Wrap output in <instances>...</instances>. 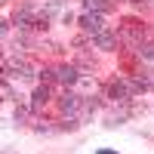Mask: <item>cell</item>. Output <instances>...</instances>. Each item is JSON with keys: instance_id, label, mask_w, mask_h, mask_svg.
<instances>
[{"instance_id": "1", "label": "cell", "mask_w": 154, "mask_h": 154, "mask_svg": "<svg viewBox=\"0 0 154 154\" xmlns=\"http://www.w3.org/2000/svg\"><path fill=\"white\" fill-rule=\"evenodd\" d=\"M80 25H83L89 34H99V31H102V16H93V12H86V16L80 19Z\"/></svg>"}, {"instance_id": "10", "label": "cell", "mask_w": 154, "mask_h": 154, "mask_svg": "<svg viewBox=\"0 0 154 154\" xmlns=\"http://www.w3.org/2000/svg\"><path fill=\"white\" fill-rule=\"evenodd\" d=\"M0 3H3V0H0Z\"/></svg>"}, {"instance_id": "4", "label": "cell", "mask_w": 154, "mask_h": 154, "mask_svg": "<svg viewBox=\"0 0 154 154\" xmlns=\"http://www.w3.org/2000/svg\"><path fill=\"white\" fill-rule=\"evenodd\" d=\"M46 99H49V86H37V89H34V99H31V108L46 105Z\"/></svg>"}, {"instance_id": "9", "label": "cell", "mask_w": 154, "mask_h": 154, "mask_svg": "<svg viewBox=\"0 0 154 154\" xmlns=\"http://www.w3.org/2000/svg\"><path fill=\"white\" fill-rule=\"evenodd\" d=\"M99 154H114V151H99Z\"/></svg>"}, {"instance_id": "5", "label": "cell", "mask_w": 154, "mask_h": 154, "mask_svg": "<svg viewBox=\"0 0 154 154\" xmlns=\"http://www.w3.org/2000/svg\"><path fill=\"white\" fill-rule=\"evenodd\" d=\"M59 105H62V111L65 114H71V111H77V96H71V93H65L59 99Z\"/></svg>"}, {"instance_id": "6", "label": "cell", "mask_w": 154, "mask_h": 154, "mask_svg": "<svg viewBox=\"0 0 154 154\" xmlns=\"http://www.w3.org/2000/svg\"><path fill=\"white\" fill-rule=\"evenodd\" d=\"M86 9H89V12H93V9H96V12H105L108 3H105V0H86Z\"/></svg>"}, {"instance_id": "2", "label": "cell", "mask_w": 154, "mask_h": 154, "mask_svg": "<svg viewBox=\"0 0 154 154\" xmlns=\"http://www.w3.org/2000/svg\"><path fill=\"white\" fill-rule=\"evenodd\" d=\"M114 43H117V37H114V34H108V31H99V34H96V46H99V49H111Z\"/></svg>"}, {"instance_id": "3", "label": "cell", "mask_w": 154, "mask_h": 154, "mask_svg": "<svg viewBox=\"0 0 154 154\" xmlns=\"http://www.w3.org/2000/svg\"><path fill=\"white\" fill-rule=\"evenodd\" d=\"M56 77H59L62 83H74V80H77V68H71V65H62V68L56 71Z\"/></svg>"}, {"instance_id": "7", "label": "cell", "mask_w": 154, "mask_h": 154, "mask_svg": "<svg viewBox=\"0 0 154 154\" xmlns=\"http://www.w3.org/2000/svg\"><path fill=\"white\" fill-rule=\"evenodd\" d=\"M111 96L114 99H123L126 96V83H111Z\"/></svg>"}, {"instance_id": "8", "label": "cell", "mask_w": 154, "mask_h": 154, "mask_svg": "<svg viewBox=\"0 0 154 154\" xmlns=\"http://www.w3.org/2000/svg\"><path fill=\"white\" fill-rule=\"evenodd\" d=\"M3 31H6V28H3V22H0V34H3Z\"/></svg>"}]
</instances>
